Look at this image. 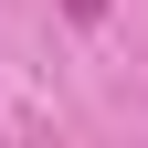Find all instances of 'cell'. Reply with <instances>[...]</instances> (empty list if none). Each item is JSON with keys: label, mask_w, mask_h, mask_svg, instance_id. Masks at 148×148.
<instances>
[{"label": "cell", "mask_w": 148, "mask_h": 148, "mask_svg": "<svg viewBox=\"0 0 148 148\" xmlns=\"http://www.w3.org/2000/svg\"><path fill=\"white\" fill-rule=\"evenodd\" d=\"M64 11H74V21H95V11H106V0H64Z\"/></svg>", "instance_id": "1"}]
</instances>
